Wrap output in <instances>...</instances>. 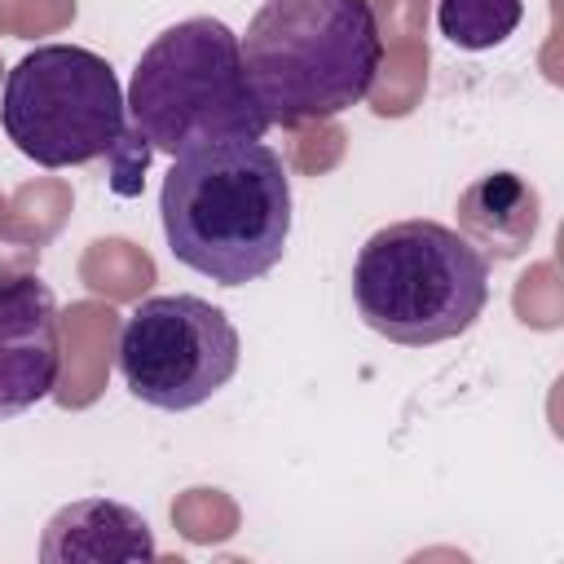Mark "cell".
I'll list each match as a JSON object with an SVG mask.
<instances>
[{
    "label": "cell",
    "mask_w": 564,
    "mask_h": 564,
    "mask_svg": "<svg viewBox=\"0 0 564 564\" xmlns=\"http://www.w3.org/2000/svg\"><path fill=\"white\" fill-rule=\"evenodd\" d=\"M357 317L401 348L445 344L489 304V260L441 220L375 229L352 260Z\"/></svg>",
    "instance_id": "cell-4"
},
{
    "label": "cell",
    "mask_w": 564,
    "mask_h": 564,
    "mask_svg": "<svg viewBox=\"0 0 564 564\" xmlns=\"http://www.w3.org/2000/svg\"><path fill=\"white\" fill-rule=\"evenodd\" d=\"M524 18V0H441L436 26L454 48L485 53L498 48L507 35H516Z\"/></svg>",
    "instance_id": "cell-10"
},
{
    "label": "cell",
    "mask_w": 564,
    "mask_h": 564,
    "mask_svg": "<svg viewBox=\"0 0 564 564\" xmlns=\"http://www.w3.org/2000/svg\"><path fill=\"white\" fill-rule=\"evenodd\" d=\"M238 48L260 110L282 128L335 119L366 101L383 62L370 0H264Z\"/></svg>",
    "instance_id": "cell-2"
},
{
    "label": "cell",
    "mask_w": 564,
    "mask_h": 564,
    "mask_svg": "<svg viewBox=\"0 0 564 564\" xmlns=\"http://www.w3.org/2000/svg\"><path fill=\"white\" fill-rule=\"evenodd\" d=\"M4 137L40 167L110 159L128 137V106L115 66L79 44H40L9 75L0 97Z\"/></svg>",
    "instance_id": "cell-5"
},
{
    "label": "cell",
    "mask_w": 564,
    "mask_h": 564,
    "mask_svg": "<svg viewBox=\"0 0 564 564\" xmlns=\"http://www.w3.org/2000/svg\"><path fill=\"white\" fill-rule=\"evenodd\" d=\"M458 234L485 260H516L529 251L542 225L538 189L516 172H485L458 194Z\"/></svg>",
    "instance_id": "cell-9"
},
{
    "label": "cell",
    "mask_w": 564,
    "mask_h": 564,
    "mask_svg": "<svg viewBox=\"0 0 564 564\" xmlns=\"http://www.w3.org/2000/svg\"><path fill=\"white\" fill-rule=\"evenodd\" d=\"M123 106L150 150L172 159L212 141H260L273 128L247 84L238 35L207 13L145 44Z\"/></svg>",
    "instance_id": "cell-3"
},
{
    "label": "cell",
    "mask_w": 564,
    "mask_h": 564,
    "mask_svg": "<svg viewBox=\"0 0 564 564\" xmlns=\"http://www.w3.org/2000/svg\"><path fill=\"white\" fill-rule=\"evenodd\" d=\"M154 533L141 511L115 498H79L53 511L40 538L44 564H137L154 560Z\"/></svg>",
    "instance_id": "cell-8"
},
{
    "label": "cell",
    "mask_w": 564,
    "mask_h": 564,
    "mask_svg": "<svg viewBox=\"0 0 564 564\" xmlns=\"http://www.w3.org/2000/svg\"><path fill=\"white\" fill-rule=\"evenodd\" d=\"M159 216L167 251L220 282L247 286L264 278L291 238V176L264 141H212L172 159Z\"/></svg>",
    "instance_id": "cell-1"
},
{
    "label": "cell",
    "mask_w": 564,
    "mask_h": 564,
    "mask_svg": "<svg viewBox=\"0 0 564 564\" xmlns=\"http://www.w3.org/2000/svg\"><path fill=\"white\" fill-rule=\"evenodd\" d=\"M242 361V339L229 313L203 295H150L119 330L123 388L154 410L181 414L212 401Z\"/></svg>",
    "instance_id": "cell-6"
},
{
    "label": "cell",
    "mask_w": 564,
    "mask_h": 564,
    "mask_svg": "<svg viewBox=\"0 0 564 564\" xmlns=\"http://www.w3.org/2000/svg\"><path fill=\"white\" fill-rule=\"evenodd\" d=\"M62 370L57 300L26 273L0 264V423L53 397Z\"/></svg>",
    "instance_id": "cell-7"
}]
</instances>
